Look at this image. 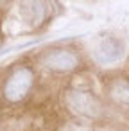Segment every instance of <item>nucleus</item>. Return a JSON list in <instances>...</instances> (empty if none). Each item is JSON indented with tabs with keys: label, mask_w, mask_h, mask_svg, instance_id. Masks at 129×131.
<instances>
[{
	"label": "nucleus",
	"mask_w": 129,
	"mask_h": 131,
	"mask_svg": "<svg viewBox=\"0 0 129 131\" xmlns=\"http://www.w3.org/2000/svg\"><path fill=\"white\" fill-rule=\"evenodd\" d=\"M32 81H34V75H32L31 68H27V67L16 68L9 75V79L6 81V88H4L6 99H9L11 102L22 101L29 93V90L32 86Z\"/></svg>",
	"instance_id": "nucleus-1"
},
{
	"label": "nucleus",
	"mask_w": 129,
	"mask_h": 131,
	"mask_svg": "<svg viewBox=\"0 0 129 131\" xmlns=\"http://www.w3.org/2000/svg\"><path fill=\"white\" fill-rule=\"evenodd\" d=\"M66 104L68 108L83 117H99L100 115V102L88 92H81V90H70L66 93Z\"/></svg>",
	"instance_id": "nucleus-2"
},
{
	"label": "nucleus",
	"mask_w": 129,
	"mask_h": 131,
	"mask_svg": "<svg viewBox=\"0 0 129 131\" xmlns=\"http://www.w3.org/2000/svg\"><path fill=\"white\" fill-rule=\"evenodd\" d=\"M125 56V43L116 38H104L97 43L93 58L100 65H113Z\"/></svg>",
	"instance_id": "nucleus-3"
},
{
	"label": "nucleus",
	"mask_w": 129,
	"mask_h": 131,
	"mask_svg": "<svg viewBox=\"0 0 129 131\" xmlns=\"http://www.w3.org/2000/svg\"><path fill=\"white\" fill-rule=\"evenodd\" d=\"M43 65L47 68H50V70H56V72H70V70L77 68L79 58L72 50L56 49V50H50L43 58Z\"/></svg>",
	"instance_id": "nucleus-4"
},
{
	"label": "nucleus",
	"mask_w": 129,
	"mask_h": 131,
	"mask_svg": "<svg viewBox=\"0 0 129 131\" xmlns=\"http://www.w3.org/2000/svg\"><path fill=\"white\" fill-rule=\"evenodd\" d=\"M20 11H22L24 20L29 25L38 27L45 20L47 4H45V0H20Z\"/></svg>",
	"instance_id": "nucleus-5"
},
{
	"label": "nucleus",
	"mask_w": 129,
	"mask_h": 131,
	"mask_svg": "<svg viewBox=\"0 0 129 131\" xmlns=\"http://www.w3.org/2000/svg\"><path fill=\"white\" fill-rule=\"evenodd\" d=\"M109 95L113 101L120 102V104H129V83L127 81H115L111 84V90H109Z\"/></svg>",
	"instance_id": "nucleus-6"
},
{
	"label": "nucleus",
	"mask_w": 129,
	"mask_h": 131,
	"mask_svg": "<svg viewBox=\"0 0 129 131\" xmlns=\"http://www.w3.org/2000/svg\"><path fill=\"white\" fill-rule=\"evenodd\" d=\"M4 2H7V0H0V6H2V4H4Z\"/></svg>",
	"instance_id": "nucleus-7"
}]
</instances>
